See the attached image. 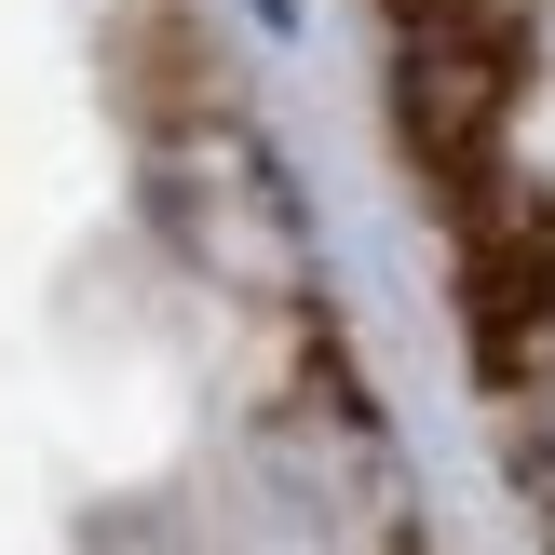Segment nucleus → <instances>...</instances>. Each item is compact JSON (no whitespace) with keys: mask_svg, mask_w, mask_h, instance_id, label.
<instances>
[{"mask_svg":"<svg viewBox=\"0 0 555 555\" xmlns=\"http://www.w3.org/2000/svg\"><path fill=\"white\" fill-rule=\"evenodd\" d=\"M150 217L217 298H312V217L244 108H190L150 150Z\"/></svg>","mask_w":555,"mask_h":555,"instance_id":"nucleus-1","label":"nucleus"},{"mask_svg":"<svg viewBox=\"0 0 555 555\" xmlns=\"http://www.w3.org/2000/svg\"><path fill=\"white\" fill-rule=\"evenodd\" d=\"M502 406H515V475H529V515L555 542V312L502 325Z\"/></svg>","mask_w":555,"mask_h":555,"instance_id":"nucleus-2","label":"nucleus"},{"mask_svg":"<svg viewBox=\"0 0 555 555\" xmlns=\"http://www.w3.org/2000/svg\"><path fill=\"white\" fill-rule=\"evenodd\" d=\"M258 14H285V27H298V0H258Z\"/></svg>","mask_w":555,"mask_h":555,"instance_id":"nucleus-3","label":"nucleus"}]
</instances>
